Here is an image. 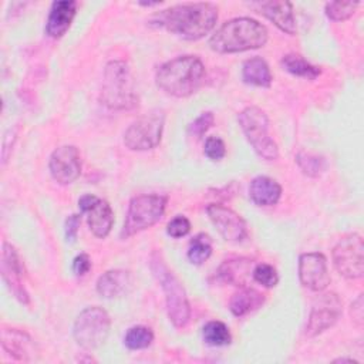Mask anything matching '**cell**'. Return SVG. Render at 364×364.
<instances>
[{
	"instance_id": "cell-1",
	"label": "cell",
	"mask_w": 364,
	"mask_h": 364,
	"mask_svg": "<svg viewBox=\"0 0 364 364\" xmlns=\"http://www.w3.org/2000/svg\"><path fill=\"white\" fill-rule=\"evenodd\" d=\"M216 20L218 7L213 3H186L154 14L151 21L185 40H198L215 27Z\"/></svg>"
},
{
	"instance_id": "cell-2",
	"label": "cell",
	"mask_w": 364,
	"mask_h": 364,
	"mask_svg": "<svg viewBox=\"0 0 364 364\" xmlns=\"http://www.w3.org/2000/svg\"><path fill=\"white\" fill-rule=\"evenodd\" d=\"M267 41V28L257 20L237 17L223 23L209 40L216 53H242L260 48Z\"/></svg>"
},
{
	"instance_id": "cell-3",
	"label": "cell",
	"mask_w": 364,
	"mask_h": 364,
	"mask_svg": "<svg viewBox=\"0 0 364 364\" xmlns=\"http://www.w3.org/2000/svg\"><path fill=\"white\" fill-rule=\"evenodd\" d=\"M205 78V65L196 55H181L162 64L156 71V85L172 97L193 94Z\"/></svg>"
},
{
	"instance_id": "cell-4",
	"label": "cell",
	"mask_w": 364,
	"mask_h": 364,
	"mask_svg": "<svg viewBox=\"0 0 364 364\" xmlns=\"http://www.w3.org/2000/svg\"><path fill=\"white\" fill-rule=\"evenodd\" d=\"M151 270L159 282L166 303V313L176 328H183L191 318V307L185 289L179 279L165 264L161 253L154 252L151 256Z\"/></svg>"
},
{
	"instance_id": "cell-5",
	"label": "cell",
	"mask_w": 364,
	"mask_h": 364,
	"mask_svg": "<svg viewBox=\"0 0 364 364\" xmlns=\"http://www.w3.org/2000/svg\"><path fill=\"white\" fill-rule=\"evenodd\" d=\"M101 101L112 109H129L136 104L131 71L124 61H111L107 64Z\"/></svg>"
},
{
	"instance_id": "cell-6",
	"label": "cell",
	"mask_w": 364,
	"mask_h": 364,
	"mask_svg": "<svg viewBox=\"0 0 364 364\" xmlns=\"http://www.w3.org/2000/svg\"><path fill=\"white\" fill-rule=\"evenodd\" d=\"M166 200L165 195L158 193L132 198L121 230V239H128L159 222L164 216Z\"/></svg>"
},
{
	"instance_id": "cell-7",
	"label": "cell",
	"mask_w": 364,
	"mask_h": 364,
	"mask_svg": "<svg viewBox=\"0 0 364 364\" xmlns=\"http://www.w3.org/2000/svg\"><path fill=\"white\" fill-rule=\"evenodd\" d=\"M237 122L255 152L266 159L274 161L279 156V148L269 134V119L264 111L257 107H247L237 115Z\"/></svg>"
},
{
	"instance_id": "cell-8",
	"label": "cell",
	"mask_w": 364,
	"mask_h": 364,
	"mask_svg": "<svg viewBox=\"0 0 364 364\" xmlns=\"http://www.w3.org/2000/svg\"><path fill=\"white\" fill-rule=\"evenodd\" d=\"M111 318L108 313L98 306L84 309L75 318L73 336L77 344L85 350H94L102 346L109 334Z\"/></svg>"
},
{
	"instance_id": "cell-9",
	"label": "cell",
	"mask_w": 364,
	"mask_h": 364,
	"mask_svg": "<svg viewBox=\"0 0 364 364\" xmlns=\"http://www.w3.org/2000/svg\"><path fill=\"white\" fill-rule=\"evenodd\" d=\"M165 124V112L159 108L151 109L136 118L124 132V144L132 151H146L161 142Z\"/></svg>"
},
{
	"instance_id": "cell-10",
	"label": "cell",
	"mask_w": 364,
	"mask_h": 364,
	"mask_svg": "<svg viewBox=\"0 0 364 364\" xmlns=\"http://www.w3.org/2000/svg\"><path fill=\"white\" fill-rule=\"evenodd\" d=\"M336 270L346 279H360L364 273V243L360 233L344 235L333 249Z\"/></svg>"
},
{
	"instance_id": "cell-11",
	"label": "cell",
	"mask_w": 364,
	"mask_h": 364,
	"mask_svg": "<svg viewBox=\"0 0 364 364\" xmlns=\"http://www.w3.org/2000/svg\"><path fill=\"white\" fill-rule=\"evenodd\" d=\"M341 311L343 303L336 293L327 291L318 294L311 304L304 334L307 337H316L321 334L323 331L336 324V321L341 316Z\"/></svg>"
},
{
	"instance_id": "cell-12",
	"label": "cell",
	"mask_w": 364,
	"mask_h": 364,
	"mask_svg": "<svg viewBox=\"0 0 364 364\" xmlns=\"http://www.w3.org/2000/svg\"><path fill=\"white\" fill-rule=\"evenodd\" d=\"M78 208L87 215V222L94 236L101 239L108 236L114 223V212L107 200L94 195H82L78 199Z\"/></svg>"
},
{
	"instance_id": "cell-13",
	"label": "cell",
	"mask_w": 364,
	"mask_h": 364,
	"mask_svg": "<svg viewBox=\"0 0 364 364\" xmlns=\"http://www.w3.org/2000/svg\"><path fill=\"white\" fill-rule=\"evenodd\" d=\"M23 276L24 266L18 257V253L10 243L4 242L1 250V277L7 284L9 290L14 294V297L21 304H28L30 296L24 287Z\"/></svg>"
},
{
	"instance_id": "cell-14",
	"label": "cell",
	"mask_w": 364,
	"mask_h": 364,
	"mask_svg": "<svg viewBox=\"0 0 364 364\" xmlns=\"http://www.w3.org/2000/svg\"><path fill=\"white\" fill-rule=\"evenodd\" d=\"M206 213L225 240L242 242L247 236L246 222L233 209L212 203L206 208Z\"/></svg>"
},
{
	"instance_id": "cell-15",
	"label": "cell",
	"mask_w": 364,
	"mask_h": 364,
	"mask_svg": "<svg viewBox=\"0 0 364 364\" xmlns=\"http://www.w3.org/2000/svg\"><path fill=\"white\" fill-rule=\"evenodd\" d=\"M50 173L53 179L61 185L73 183L81 173L80 152L73 145L57 148L50 156Z\"/></svg>"
},
{
	"instance_id": "cell-16",
	"label": "cell",
	"mask_w": 364,
	"mask_h": 364,
	"mask_svg": "<svg viewBox=\"0 0 364 364\" xmlns=\"http://www.w3.org/2000/svg\"><path fill=\"white\" fill-rule=\"evenodd\" d=\"M299 279L311 291H323L330 284L327 260L321 253H303L299 257Z\"/></svg>"
},
{
	"instance_id": "cell-17",
	"label": "cell",
	"mask_w": 364,
	"mask_h": 364,
	"mask_svg": "<svg viewBox=\"0 0 364 364\" xmlns=\"http://www.w3.org/2000/svg\"><path fill=\"white\" fill-rule=\"evenodd\" d=\"M1 347L4 351L18 361H31L36 358L37 348L33 338L18 328H1Z\"/></svg>"
},
{
	"instance_id": "cell-18",
	"label": "cell",
	"mask_w": 364,
	"mask_h": 364,
	"mask_svg": "<svg viewBox=\"0 0 364 364\" xmlns=\"http://www.w3.org/2000/svg\"><path fill=\"white\" fill-rule=\"evenodd\" d=\"M77 6L78 4L74 0L53 1L46 23V33L48 37L60 38L67 33L75 17Z\"/></svg>"
},
{
	"instance_id": "cell-19",
	"label": "cell",
	"mask_w": 364,
	"mask_h": 364,
	"mask_svg": "<svg viewBox=\"0 0 364 364\" xmlns=\"http://www.w3.org/2000/svg\"><path fill=\"white\" fill-rule=\"evenodd\" d=\"M134 287V277L128 270L112 269L102 273L97 280V291L104 299L127 296Z\"/></svg>"
},
{
	"instance_id": "cell-20",
	"label": "cell",
	"mask_w": 364,
	"mask_h": 364,
	"mask_svg": "<svg viewBox=\"0 0 364 364\" xmlns=\"http://www.w3.org/2000/svg\"><path fill=\"white\" fill-rule=\"evenodd\" d=\"M253 6H256L257 10L282 31L290 36L296 34V30H297L296 18H294L293 6L290 1H284V0L259 1V3H255Z\"/></svg>"
},
{
	"instance_id": "cell-21",
	"label": "cell",
	"mask_w": 364,
	"mask_h": 364,
	"mask_svg": "<svg viewBox=\"0 0 364 364\" xmlns=\"http://www.w3.org/2000/svg\"><path fill=\"white\" fill-rule=\"evenodd\" d=\"M282 196V186L269 176H256L249 185V198L257 206H273Z\"/></svg>"
},
{
	"instance_id": "cell-22",
	"label": "cell",
	"mask_w": 364,
	"mask_h": 364,
	"mask_svg": "<svg viewBox=\"0 0 364 364\" xmlns=\"http://www.w3.org/2000/svg\"><path fill=\"white\" fill-rule=\"evenodd\" d=\"M253 272V262L246 257H236V259H229L225 260L219 269H218V276L233 286L239 287H247V282L252 277Z\"/></svg>"
},
{
	"instance_id": "cell-23",
	"label": "cell",
	"mask_w": 364,
	"mask_h": 364,
	"mask_svg": "<svg viewBox=\"0 0 364 364\" xmlns=\"http://www.w3.org/2000/svg\"><path fill=\"white\" fill-rule=\"evenodd\" d=\"M263 303H264L263 293L250 287H242V290H239L232 296L229 301V310L232 311L233 316L242 317L257 310L259 307H262Z\"/></svg>"
},
{
	"instance_id": "cell-24",
	"label": "cell",
	"mask_w": 364,
	"mask_h": 364,
	"mask_svg": "<svg viewBox=\"0 0 364 364\" xmlns=\"http://www.w3.org/2000/svg\"><path fill=\"white\" fill-rule=\"evenodd\" d=\"M242 78L246 84L264 88L270 87L273 80L270 68L262 57H252L243 63Z\"/></svg>"
},
{
	"instance_id": "cell-25",
	"label": "cell",
	"mask_w": 364,
	"mask_h": 364,
	"mask_svg": "<svg viewBox=\"0 0 364 364\" xmlns=\"http://www.w3.org/2000/svg\"><path fill=\"white\" fill-rule=\"evenodd\" d=\"M282 65L290 74L300 77V78H306V80H316L321 74V70L317 65H313L301 55L293 54V53L286 54L282 58Z\"/></svg>"
},
{
	"instance_id": "cell-26",
	"label": "cell",
	"mask_w": 364,
	"mask_h": 364,
	"mask_svg": "<svg viewBox=\"0 0 364 364\" xmlns=\"http://www.w3.org/2000/svg\"><path fill=\"white\" fill-rule=\"evenodd\" d=\"M202 336L205 343L213 347L228 346L232 341V336L228 326L219 320L208 321L202 328Z\"/></svg>"
},
{
	"instance_id": "cell-27",
	"label": "cell",
	"mask_w": 364,
	"mask_h": 364,
	"mask_svg": "<svg viewBox=\"0 0 364 364\" xmlns=\"http://www.w3.org/2000/svg\"><path fill=\"white\" fill-rule=\"evenodd\" d=\"M212 255V240L206 233H198L188 247V259L193 264H202Z\"/></svg>"
},
{
	"instance_id": "cell-28",
	"label": "cell",
	"mask_w": 364,
	"mask_h": 364,
	"mask_svg": "<svg viewBox=\"0 0 364 364\" xmlns=\"http://www.w3.org/2000/svg\"><path fill=\"white\" fill-rule=\"evenodd\" d=\"M154 341V333L146 326H134L128 328L124 343L129 350H144Z\"/></svg>"
},
{
	"instance_id": "cell-29",
	"label": "cell",
	"mask_w": 364,
	"mask_h": 364,
	"mask_svg": "<svg viewBox=\"0 0 364 364\" xmlns=\"http://www.w3.org/2000/svg\"><path fill=\"white\" fill-rule=\"evenodd\" d=\"M358 4L357 1H328L324 6V11L330 20L343 21L354 14Z\"/></svg>"
},
{
	"instance_id": "cell-30",
	"label": "cell",
	"mask_w": 364,
	"mask_h": 364,
	"mask_svg": "<svg viewBox=\"0 0 364 364\" xmlns=\"http://www.w3.org/2000/svg\"><path fill=\"white\" fill-rule=\"evenodd\" d=\"M296 161L303 171V173L309 176H318L324 168H326V161L321 156L317 155H310L304 152H299L296 156Z\"/></svg>"
},
{
	"instance_id": "cell-31",
	"label": "cell",
	"mask_w": 364,
	"mask_h": 364,
	"mask_svg": "<svg viewBox=\"0 0 364 364\" xmlns=\"http://www.w3.org/2000/svg\"><path fill=\"white\" fill-rule=\"evenodd\" d=\"M252 277L256 283L262 284L263 287H274L279 283L277 270L269 263H259L253 267Z\"/></svg>"
},
{
	"instance_id": "cell-32",
	"label": "cell",
	"mask_w": 364,
	"mask_h": 364,
	"mask_svg": "<svg viewBox=\"0 0 364 364\" xmlns=\"http://www.w3.org/2000/svg\"><path fill=\"white\" fill-rule=\"evenodd\" d=\"M213 121H215V117L210 111H206V112H202L198 118H195L189 127H188V134L193 135V136H202L212 125H213Z\"/></svg>"
},
{
	"instance_id": "cell-33",
	"label": "cell",
	"mask_w": 364,
	"mask_h": 364,
	"mask_svg": "<svg viewBox=\"0 0 364 364\" xmlns=\"http://www.w3.org/2000/svg\"><path fill=\"white\" fill-rule=\"evenodd\" d=\"M205 155L212 161H220L226 155L225 142L219 136H209L205 142Z\"/></svg>"
},
{
	"instance_id": "cell-34",
	"label": "cell",
	"mask_w": 364,
	"mask_h": 364,
	"mask_svg": "<svg viewBox=\"0 0 364 364\" xmlns=\"http://www.w3.org/2000/svg\"><path fill=\"white\" fill-rule=\"evenodd\" d=\"M191 230V222L186 216L178 215L173 219L169 220L168 226H166V233L171 237H182L186 236Z\"/></svg>"
},
{
	"instance_id": "cell-35",
	"label": "cell",
	"mask_w": 364,
	"mask_h": 364,
	"mask_svg": "<svg viewBox=\"0 0 364 364\" xmlns=\"http://www.w3.org/2000/svg\"><path fill=\"white\" fill-rule=\"evenodd\" d=\"M350 316L353 318V323L357 327H363L364 323V303H363V294H358V297L351 303L350 307Z\"/></svg>"
},
{
	"instance_id": "cell-36",
	"label": "cell",
	"mask_w": 364,
	"mask_h": 364,
	"mask_svg": "<svg viewBox=\"0 0 364 364\" xmlns=\"http://www.w3.org/2000/svg\"><path fill=\"white\" fill-rule=\"evenodd\" d=\"M91 269V259L87 253H80L73 260V272L75 276H84Z\"/></svg>"
},
{
	"instance_id": "cell-37",
	"label": "cell",
	"mask_w": 364,
	"mask_h": 364,
	"mask_svg": "<svg viewBox=\"0 0 364 364\" xmlns=\"http://www.w3.org/2000/svg\"><path fill=\"white\" fill-rule=\"evenodd\" d=\"M80 223H81V216L77 215V213H73L65 219V239H67V242H74L77 239Z\"/></svg>"
},
{
	"instance_id": "cell-38",
	"label": "cell",
	"mask_w": 364,
	"mask_h": 364,
	"mask_svg": "<svg viewBox=\"0 0 364 364\" xmlns=\"http://www.w3.org/2000/svg\"><path fill=\"white\" fill-rule=\"evenodd\" d=\"M336 363H344V361H348V363H355V360H351V358H337L334 360Z\"/></svg>"
}]
</instances>
